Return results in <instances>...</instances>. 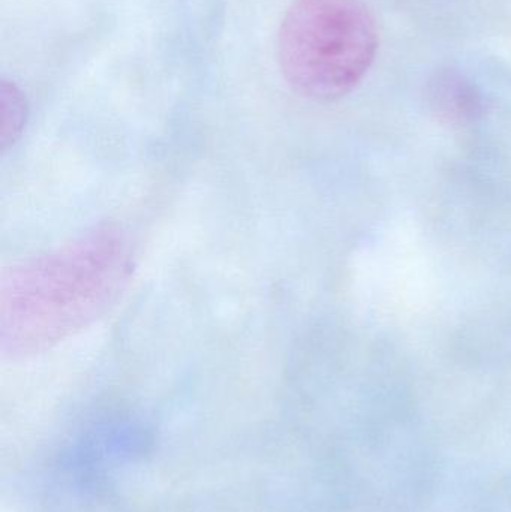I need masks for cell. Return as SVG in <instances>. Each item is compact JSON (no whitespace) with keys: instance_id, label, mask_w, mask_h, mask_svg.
Instances as JSON below:
<instances>
[{"instance_id":"277c9868","label":"cell","mask_w":511,"mask_h":512,"mask_svg":"<svg viewBox=\"0 0 511 512\" xmlns=\"http://www.w3.org/2000/svg\"><path fill=\"white\" fill-rule=\"evenodd\" d=\"M26 114V101L17 87L3 81L0 87V144L3 150L20 137Z\"/></svg>"},{"instance_id":"7a4b0ae2","label":"cell","mask_w":511,"mask_h":512,"mask_svg":"<svg viewBox=\"0 0 511 512\" xmlns=\"http://www.w3.org/2000/svg\"><path fill=\"white\" fill-rule=\"evenodd\" d=\"M278 47L282 75L297 95L336 101L371 68L377 26L360 0H296L282 20Z\"/></svg>"},{"instance_id":"6da1fadb","label":"cell","mask_w":511,"mask_h":512,"mask_svg":"<svg viewBox=\"0 0 511 512\" xmlns=\"http://www.w3.org/2000/svg\"><path fill=\"white\" fill-rule=\"evenodd\" d=\"M131 271V246L113 228L15 265L0 280L3 354L27 357L74 336L110 309Z\"/></svg>"},{"instance_id":"3957f363","label":"cell","mask_w":511,"mask_h":512,"mask_svg":"<svg viewBox=\"0 0 511 512\" xmlns=\"http://www.w3.org/2000/svg\"><path fill=\"white\" fill-rule=\"evenodd\" d=\"M429 104L444 122L465 125L482 114V98L476 87L458 72H441L429 86Z\"/></svg>"}]
</instances>
